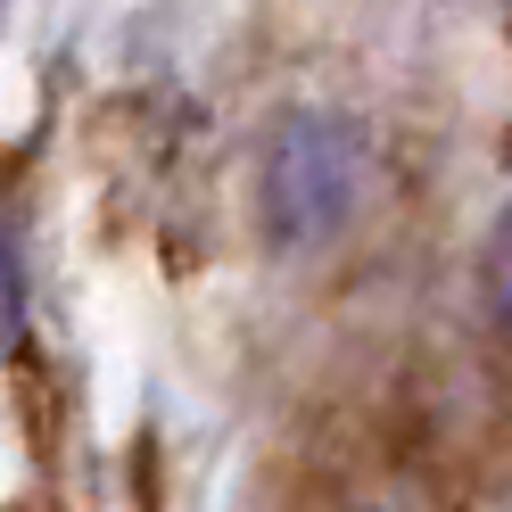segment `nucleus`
Segmentation results:
<instances>
[{"label": "nucleus", "instance_id": "obj_1", "mask_svg": "<svg viewBox=\"0 0 512 512\" xmlns=\"http://www.w3.org/2000/svg\"><path fill=\"white\" fill-rule=\"evenodd\" d=\"M364 174H372V141L356 116H331V108L281 116L265 157H256V223H265V240L281 256L331 248L364 199Z\"/></svg>", "mask_w": 512, "mask_h": 512}, {"label": "nucleus", "instance_id": "obj_2", "mask_svg": "<svg viewBox=\"0 0 512 512\" xmlns=\"http://www.w3.org/2000/svg\"><path fill=\"white\" fill-rule=\"evenodd\" d=\"M25 339V248H17V232L0 223V356Z\"/></svg>", "mask_w": 512, "mask_h": 512}, {"label": "nucleus", "instance_id": "obj_3", "mask_svg": "<svg viewBox=\"0 0 512 512\" xmlns=\"http://www.w3.org/2000/svg\"><path fill=\"white\" fill-rule=\"evenodd\" d=\"M488 314H496V331L512 339V207L496 215V232H488Z\"/></svg>", "mask_w": 512, "mask_h": 512}, {"label": "nucleus", "instance_id": "obj_4", "mask_svg": "<svg viewBox=\"0 0 512 512\" xmlns=\"http://www.w3.org/2000/svg\"><path fill=\"white\" fill-rule=\"evenodd\" d=\"M0 17H9V0H0Z\"/></svg>", "mask_w": 512, "mask_h": 512}]
</instances>
